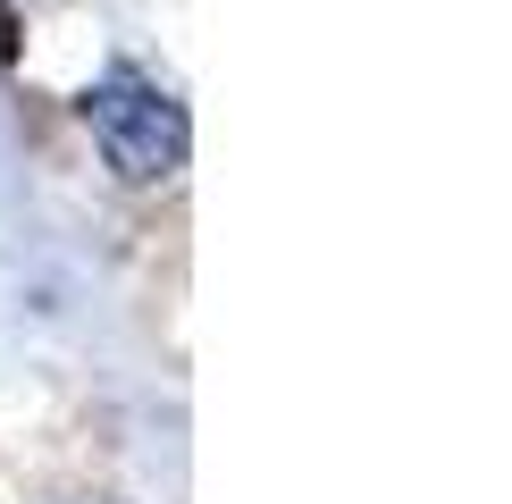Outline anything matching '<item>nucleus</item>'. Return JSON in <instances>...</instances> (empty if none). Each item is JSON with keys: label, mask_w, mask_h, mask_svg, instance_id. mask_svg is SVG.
Wrapping results in <instances>:
<instances>
[{"label": "nucleus", "mask_w": 512, "mask_h": 504, "mask_svg": "<svg viewBox=\"0 0 512 504\" xmlns=\"http://www.w3.org/2000/svg\"><path fill=\"white\" fill-rule=\"evenodd\" d=\"M84 126H93L101 160H110L126 185H160V177H177V168H185V143H194L185 101L168 93L160 76H143L135 59H118V68L93 76V93H84Z\"/></svg>", "instance_id": "1"}]
</instances>
